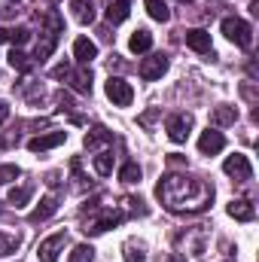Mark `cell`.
<instances>
[{
	"label": "cell",
	"mask_w": 259,
	"mask_h": 262,
	"mask_svg": "<svg viewBox=\"0 0 259 262\" xmlns=\"http://www.w3.org/2000/svg\"><path fill=\"white\" fill-rule=\"evenodd\" d=\"M159 201L174 210V213H198L213 201V189L195 177H180V174H168L165 180H159L156 186Z\"/></svg>",
	"instance_id": "obj_1"
},
{
	"label": "cell",
	"mask_w": 259,
	"mask_h": 262,
	"mask_svg": "<svg viewBox=\"0 0 259 262\" xmlns=\"http://www.w3.org/2000/svg\"><path fill=\"white\" fill-rule=\"evenodd\" d=\"M223 34H226L235 46H241V49H250V43H253V31H250V25L241 21V18H223Z\"/></svg>",
	"instance_id": "obj_2"
},
{
	"label": "cell",
	"mask_w": 259,
	"mask_h": 262,
	"mask_svg": "<svg viewBox=\"0 0 259 262\" xmlns=\"http://www.w3.org/2000/svg\"><path fill=\"white\" fill-rule=\"evenodd\" d=\"M104 92H107V98L116 107H128L131 101H134V89H131V82H125L122 76H110L107 85H104Z\"/></svg>",
	"instance_id": "obj_3"
},
{
	"label": "cell",
	"mask_w": 259,
	"mask_h": 262,
	"mask_svg": "<svg viewBox=\"0 0 259 262\" xmlns=\"http://www.w3.org/2000/svg\"><path fill=\"white\" fill-rule=\"evenodd\" d=\"M223 171H226L229 177H235L238 183H247V180L253 177V165H250V159H247V156H241V152L229 156V159L223 162Z\"/></svg>",
	"instance_id": "obj_4"
},
{
	"label": "cell",
	"mask_w": 259,
	"mask_h": 262,
	"mask_svg": "<svg viewBox=\"0 0 259 262\" xmlns=\"http://www.w3.org/2000/svg\"><path fill=\"white\" fill-rule=\"evenodd\" d=\"M64 232H55V235H49L46 241H40L37 244V259L40 262H58V253H61V247H64Z\"/></svg>",
	"instance_id": "obj_5"
},
{
	"label": "cell",
	"mask_w": 259,
	"mask_h": 262,
	"mask_svg": "<svg viewBox=\"0 0 259 262\" xmlns=\"http://www.w3.org/2000/svg\"><path fill=\"white\" fill-rule=\"evenodd\" d=\"M189 128H192V116H189V113H174V116L168 119V137H171L174 143H183V140L189 137Z\"/></svg>",
	"instance_id": "obj_6"
},
{
	"label": "cell",
	"mask_w": 259,
	"mask_h": 262,
	"mask_svg": "<svg viewBox=\"0 0 259 262\" xmlns=\"http://www.w3.org/2000/svg\"><path fill=\"white\" fill-rule=\"evenodd\" d=\"M67 140V131H49V134H40V137H31L28 140V149L31 152H46V149H55Z\"/></svg>",
	"instance_id": "obj_7"
},
{
	"label": "cell",
	"mask_w": 259,
	"mask_h": 262,
	"mask_svg": "<svg viewBox=\"0 0 259 262\" xmlns=\"http://www.w3.org/2000/svg\"><path fill=\"white\" fill-rule=\"evenodd\" d=\"M223 146H226L223 131L207 128L201 137H198V149H201V156H217V152H223Z\"/></svg>",
	"instance_id": "obj_8"
},
{
	"label": "cell",
	"mask_w": 259,
	"mask_h": 262,
	"mask_svg": "<svg viewBox=\"0 0 259 262\" xmlns=\"http://www.w3.org/2000/svg\"><path fill=\"white\" fill-rule=\"evenodd\" d=\"M119 220H122V213H119V210H107V213H101L98 220H89L82 232H85V235H101V232L113 229V226H116Z\"/></svg>",
	"instance_id": "obj_9"
},
{
	"label": "cell",
	"mask_w": 259,
	"mask_h": 262,
	"mask_svg": "<svg viewBox=\"0 0 259 262\" xmlns=\"http://www.w3.org/2000/svg\"><path fill=\"white\" fill-rule=\"evenodd\" d=\"M168 70V58L165 55H149L140 61V76L143 79H162V73Z\"/></svg>",
	"instance_id": "obj_10"
},
{
	"label": "cell",
	"mask_w": 259,
	"mask_h": 262,
	"mask_svg": "<svg viewBox=\"0 0 259 262\" xmlns=\"http://www.w3.org/2000/svg\"><path fill=\"white\" fill-rule=\"evenodd\" d=\"M229 216L232 220H238V223H250L253 216H256V210H253V204L247 201V198H238V201H229Z\"/></svg>",
	"instance_id": "obj_11"
},
{
	"label": "cell",
	"mask_w": 259,
	"mask_h": 262,
	"mask_svg": "<svg viewBox=\"0 0 259 262\" xmlns=\"http://www.w3.org/2000/svg\"><path fill=\"white\" fill-rule=\"evenodd\" d=\"M186 46L192 49V52H213V46H210V34L207 31H201V28H195V31H186Z\"/></svg>",
	"instance_id": "obj_12"
},
{
	"label": "cell",
	"mask_w": 259,
	"mask_h": 262,
	"mask_svg": "<svg viewBox=\"0 0 259 262\" xmlns=\"http://www.w3.org/2000/svg\"><path fill=\"white\" fill-rule=\"evenodd\" d=\"M67 79H70V85H73L79 95H89V92H92V70H89V67H79V70L70 67Z\"/></svg>",
	"instance_id": "obj_13"
},
{
	"label": "cell",
	"mask_w": 259,
	"mask_h": 262,
	"mask_svg": "<svg viewBox=\"0 0 259 262\" xmlns=\"http://www.w3.org/2000/svg\"><path fill=\"white\" fill-rule=\"evenodd\" d=\"M55 210H58V198H55V195H46L40 204H37V207H34V210H31V216H28V220H31V223H43V220H49Z\"/></svg>",
	"instance_id": "obj_14"
},
{
	"label": "cell",
	"mask_w": 259,
	"mask_h": 262,
	"mask_svg": "<svg viewBox=\"0 0 259 262\" xmlns=\"http://www.w3.org/2000/svg\"><path fill=\"white\" fill-rule=\"evenodd\" d=\"M73 55H76L79 64H89L92 58H98V46H95L89 37H79V40L73 43Z\"/></svg>",
	"instance_id": "obj_15"
},
{
	"label": "cell",
	"mask_w": 259,
	"mask_h": 262,
	"mask_svg": "<svg viewBox=\"0 0 259 262\" xmlns=\"http://www.w3.org/2000/svg\"><path fill=\"white\" fill-rule=\"evenodd\" d=\"M70 9H73V18L79 25H92L95 21V3L92 0H70Z\"/></svg>",
	"instance_id": "obj_16"
},
{
	"label": "cell",
	"mask_w": 259,
	"mask_h": 262,
	"mask_svg": "<svg viewBox=\"0 0 259 262\" xmlns=\"http://www.w3.org/2000/svg\"><path fill=\"white\" fill-rule=\"evenodd\" d=\"M128 49L134 52V55L149 52V49H153V34H149V31H143V28H140V31H134V34H131V40H128Z\"/></svg>",
	"instance_id": "obj_17"
},
{
	"label": "cell",
	"mask_w": 259,
	"mask_h": 262,
	"mask_svg": "<svg viewBox=\"0 0 259 262\" xmlns=\"http://www.w3.org/2000/svg\"><path fill=\"white\" fill-rule=\"evenodd\" d=\"M113 140V134L104 128V125H98V128H92L85 134V149H101L104 143H110Z\"/></svg>",
	"instance_id": "obj_18"
},
{
	"label": "cell",
	"mask_w": 259,
	"mask_h": 262,
	"mask_svg": "<svg viewBox=\"0 0 259 262\" xmlns=\"http://www.w3.org/2000/svg\"><path fill=\"white\" fill-rule=\"evenodd\" d=\"M128 12H131L128 3H125V0H116V3L107 6V21H110V25H119V21L128 18Z\"/></svg>",
	"instance_id": "obj_19"
},
{
	"label": "cell",
	"mask_w": 259,
	"mask_h": 262,
	"mask_svg": "<svg viewBox=\"0 0 259 262\" xmlns=\"http://www.w3.org/2000/svg\"><path fill=\"white\" fill-rule=\"evenodd\" d=\"M235 119H238V110L229 107V104H223V107L213 110V122L217 125H235Z\"/></svg>",
	"instance_id": "obj_20"
},
{
	"label": "cell",
	"mask_w": 259,
	"mask_h": 262,
	"mask_svg": "<svg viewBox=\"0 0 259 262\" xmlns=\"http://www.w3.org/2000/svg\"><path fill=\"white\" fill-rule=\"evenodd\" d=\"M146 12H149V18H156V21H168V18H171L165 0H146Z\"/></svg>",
	"instance_id": "obj_21"
},
{
	"label": "cell",
	"mask_w": 259,
	"mask_h": 262,
	"mask_svg": "<svg viewBox=\"0 0 259 262\" xmlns=\"http://www.w3.org/2000/svg\"><path fill=\"white\" fill-rule=\"evenodd\" d=\"M125 262H146V247L140 241H125Z\"/></svg>",
	"instance_id": "obj_22"
},
{
	"label": "cell",
	"mask_w": 259,
	"mask_h": 262,
	"mask_svg": "<svg viewBox=\"0 0 259 262\" xmlns=\"http://www.w3.org/2000/svg\"><path fill=\"white\" fill-rule=\"evenodd\" d=\"M55 43H58V37H55V34H46L43 43H37V55H34V58H37V61H46V58L55 52Z\"/></svg>",
	"instance_id": "obj_23"
},
{
	"label": "cell",
	"mask_w": 259,
	"mask_h": 262,
	"mask_svg": "<svg viewBox=\"0 0 259 262\" xmlns=\"http://www.w3.org/2000/svg\"><path fill=\"white\" fill-rule=\"evenodd\" d=\"M31 195H34V189H31V186H18V189H12V192L6 195V201H9L12 207H25V204L31 201Z\"/></svg>",
	"instance_id": "obj_24"
},
{
	"label": "cell",
	"mask_w": 259,
	"mask_h": 262,
	"mask_svg": "<svg viewBox=\"0 0 259 262\" xmlns=\"http://www.w3.org/2000/svg\"><path fill=\"white\" fill-rule=\"evenodd\" d=\"M9 64H12V70H21V73H28L31 67H34V61L25 55V52H18V49H12L9 52Z\"/></svg>",
	"instance_id": "obj_25"
},
{
	"label": "cell",
	"mask_w": 259,
	"mask_h": 262,
	"mask_svg": "<svg viewBox=\"0 0 259 262\" xmlns=\"http://www.w3.org/2000/svg\"><path fill=\"white\" fill-rule=\"evenodd\" d=\"M15 250H18V238H15V235L0 232V259H3V256H9V253H15Z\"/></svg>",
	"instance_id": "obj_26"
},
{
	"label": "cell",
	"mask_w": 259,
	"mask_h": 262,
	"mask_svg": "<svg viewBox=\"0 0 259 262\" xmlns=\"http://www.w3.org/2000/svg\"><path fill=\"white\" fill-rule=\"evenodd\" d=\"M95 171H98L101 177H107V174L113 171V156H110V152H101V156H95Z\"/></svg>",
	"instance_id": "obj_27"
},
{
	"label": "cell",
	"mask_w": 259,
	"mask_h": 262,
	"mask_svg": "<svg viewBox=\"0 0 259 262\" xmlns=\"http://www.w3.org/2000/svg\"><path fill=\"white\" fill-rule=\"evenodd\" d=\"M92 259H95V250L89 244H79V247H73V253H70L67 262H92Z\"/></svg>",
	"instance_id": "obj_28"
},
{
	"label": "cell",
	"mask_w": 259,
	"mask_h": 262,
	"mask_svg": "<svg viewBox=\"0 0 259 262\" xmlns=\"http://www.w3.org/2000/svg\"><path fill=\"white\" fill-rule=\"evenodd\" d=\"M119 180H122V183H137V180H140V168H137L134 162L122 165V171H119Z\"/></svg>",
	"instance_id": "obj_29"
},
{
	"label": "cell",
	"mask_w": 259,
	"mask_h": 262,
	"mask_svg": "<svg viewBox=\"0 0 259 262\" xmlns=\"http://www.w3.org/2000/svg\"><path fill=\"white\" fill-rule=\"evenodd\" d=\"M43 21L49 25V34H55V37H58V34H61V28H64V21H61V15H58V12H46V15H43Z\"/></svg>",
	"instance_id": "obj_30"
},
{
	"label": "cell",
	"mask_w": 259,
	"mask_h": 262,
	"mask_svg": "<svg viewBox=\"0 0 259 262\" xmlns=\"http://www.w3.org/2000/svg\"><path fill=\"white\" fill-rule=\"evenodd\" d=\"M28 28H15V31H9V37H6V43H12V46H21V43H28Z\"/></svg>",
	"instance_id": "obj_31"
},
{
	"label": "cell",
	"mask_w": 259,
	"mask_h": 262,
	"mask_svg": "<svg viewBox=\"0 0 259 262\" xmlns=\"http://www.w3.org/2000/svg\"><path fill=\"white\" fill-rule=\"evenodd\" d=\"M21 171H18V165H0V186L3 183H9V180H15Z\"/></svg>",
	"instance_id": "obj_32"
},
{
	"label": "cell",
	"mask_w": 259,
	"mask_h": 262,
	"mask_svg": "<svg viewBox=\"0 0 259 262\" xmlns=\"http://www.w3.org/2000/svg\"><path fill=\"white\" fill-rule=\"evenodd\" d=\"M18 12H21V3H18V0H6V3L0 6V15H3V18H12V15H18Z\"/></svg>",
	"instance_id": "obj_33"
},
{
	"label": "cell",
	"mask_w": 259,
	"mask_h": 262,
	"mask_svg": "<svg viewBox=\"0 0 259 262\" xmlns=\"http://www.w3.org/2000/svg\"><path fill=\"white\" fill-rule=\"evenodd\" d=\"M159 119V107H153V110H146L143 116H140V125H153Z\"/></svg>",
	"instance_id": "obj_34"
},
{
	"label": "cell",
	"mask_w": 259,
	"mask_h": 262,
	"mask_svg": "<svg viewBox=\"0 0 259 262\" xmlns=\"http://www.w3.org/2000/svg\"><path fill=\"white\" fill-rule=\"evenodd\" d=\"M67 73H70V64H55L52 67V76H55V79H67Z\"/></svg>",
	"instance_id": "obj_35"
},
{
	"label": "cell",
	"mask_w": 259,
	"mask_h": 262,
	"mask_svg": "<svg viewBox=\"0 0 259 262\" xmlns=\"http://www.w3.org/2000/svg\"><path fill=\"white\" fill-rule=\"evenodd\" d=\"M6 119H9V104H6V101H0V125H3Z\"/></svg>",
	"instance_id": "obj_36"
},
{
	"label": "cell",
	"mask_w": 259,
	"mask_h": 262,
	"mask_svg": "<svg viewBox=\"0 0 259 262\" xmlns=\"http://www.w3.org/2000/svg\"><path fill=\"white\" fill-rule=\"evenodd\" d=\"M6 37H9V28H0V43H6Z\"/></svg>",
	"instance_id": "obj_37"
},
{
	"label": "cell",
	"mask_w": 259,
	"mask_h": 262,
	"mask_svg": "<svg viewBox=\"0 0 259 262\" xmlns=\"http://www.w3.org/2000/svg\"><path fill=\"white\" fill-rule=\"evenodd\" d=\"M168 262H186V259H183V256H177V253H171V256H168Z\"/></svg>",
	"instance_id": "obj_38"
},
{
	"label": "cell",
	"mask_w": 259,
	"mask_h": 262,
	"mask_svg": "<svg viewBox=\"0 0 259 262\" xmlns=\"http://www.w3.org/2000/svg\"><path fill=\"white\" fill-rule=\"evenodd\" d=\"M177 3H195V0H177Z\"/></svg>",
	"instance_id": "obj_39"
}]
</instances>
